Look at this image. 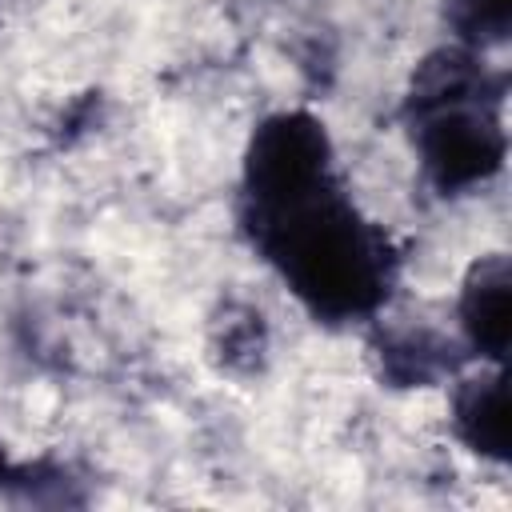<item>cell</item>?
Here are the masks:
<instances>
[{"mask_svg": "<svg viewBox=\"0 0 512 512\" xmlns=\"http://www.w3.org/2000/svg\"><path fill=\"white\" fill-rule=\"evenodd\" d=\"M508 12L512 4L508 0H452V20L464 36L480 40V44H492V40H504L508 32Z\"/></svg>", "mask_w": 512, "mask_h": 512, "instance_id": "277c9868", "label": "cell"}, {"mask_svg": "<svg viewBox=\"0 0 512 512\" xmlns=\"http://www.w3.org/2000/svg\"><path fill=\"white\" fill-rule=\"evenodd\" d=\"M456 424L464 432V440L484 452L504 460L508 456V416H504V380L500 372L468 380V388L456 400Z\"/></svg>", "mask_w": 512, "mask_h": 512, "instance_id": "3957f363", "label": "cell"}, {"mask_svg": "<svg viewBox=\"0 0 512 512\" xmlns=\"http://www.w3.org/2000/svg\"><path fill=\"white\" fill-rule=\"evenodd\" d=\"M252 228L292 288L324 316H352L384 292V248L328 188V144L308 116L260 128L248 156Z\"/></svg>", "mask_w": 512, "mask_h": 512, "instance_id": "6da1fadb", "label": "cell"}, {"mask_svg": "<svg viewBox=\"0 0 512 512\" xmlns=\"http://www.w3.org/2000/svg\"><path fill=\"white\" fill-rule=\"evenodd\" d=\"M464 328L472 336V344L500 360L508 348V260L504 256H488L468 288H464Z\"/></svg>", "mask_w": 512, "mask_h": 512, "instance_id": "7a4b0ae2", "label": "cell"}]
</instances>
